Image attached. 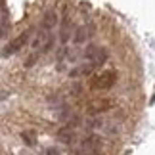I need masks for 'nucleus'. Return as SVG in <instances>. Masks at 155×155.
<instances>
[{"instance_id":"f257e3e1","label":"nucleus","mask_w":155,"mask_h":155,"mask_svg":"<svg viewBox=\"0 0 155 155\" xmlns=\"http://www.w3.org/2000/svg\"><path fill=\"white\" fill-rule=\"evenodd\" d=\"M115 82H117V73L113 69H107V71L98 73L96 77H92L90 88H94V90H107V88H111Z\"/></svg>"},{"instance_id":"f03ea898","label":"nucleus","mask_w":155,"mask_h":155,"mask_svg":"<svg viewBox=\"0 0 155 155\" xmlns=\"http://www.w3.org/2000/svg\"><path fill=\"white\" fill-rule=\"evenodd\" d=\"M27 40H29V33H21L15 40H12L10 44H6L2 48V58H8L10 54H15L17 50H21L23 46L27 44Z\"/></svg>"},{"instance_id":"7ed1b4c3","label":"nucleus","mask_w":155,"mask_h":155,"mask_svg":"<svg viewBox=\"0 0 155 155\" xmlns=\"http://www.w3.org/2000/svg\"><path fill=\"white\" fill-rule=\"evenodd\" d=\"M111 107H113V104L109 102V100H98V102L90 104L88 111H90V113H104L107 109H111Z\"/></svg>"},{"instance_id":"20e7f679","label":"nucleus","mask_w":155,"mask_h":155,"mask_svg":"<svg viewBox=\"0 0 155 155\" xmlns=\"http://www.w3.org/2000/svg\"><path fill=\"white\" fill-rule=\"evenodd\" d=\"M73 42L75 44H82V42H86V38L90 37V29H86L84 25H81V27H77V31L73 35Z\"/></svg>"},{"instance_id":"39448f33","label":"nucleus","mask_w":155,"mask_h":155,"mask_svg":"<svg viewBox=\"0 0 155 155\" xmlns=\"http://www.w3.org/2000/svg\"><path fill=\"white\" fill-rule=\"evenodd\" d=\"M56 23H58V14H56V10H48L44 14L42 17V27L44 29H52V27H56Z\"/></svg>"},{"instance_id":"423d86ee","label":"nucleus","mask_w":155,"mask_h":155,"mask_svg":"<svg viewBox=\"0 0 155 155\" xmlns=\"http://www.w3.org/2000/svg\"><path fill=\"white\" fill-rule=\"evenodd\" d=\"M58 140L63 142V144H73L75 132H73L71 128H59V130H58Z\"/></svg>"},{"instance_id":"0eeeda50","label":"nucleus","mask_w":155,"mask_h":155,"mask_svg":"<svg viewBox=\"0 0 155 155\" xmlns=\"http://www.w3.org/2000/svg\"><path fill=\"white\" fill-rule=\"evenodd\" d=\"M107 58H109V54H107L105 48H98V54H96V58H94V67H100V65H104L107 61Z\"/></svg>"},{"instance_id":"6e6552de","label":"nucleus","mask_w":155,"mask_h":155,"mask_svg":"<svg viewBox=\"0 0 155 155\" xmlns=\"http://www.w3.org/2000/svg\"><path fill=\"white\" fill-rule=\"evenodd\" d=\"M59 40H61L63 44L69 40V21H67V19L61 21V29H59Z\"/></svg>"},{"instance_id":"1a4fd4ad","label":"nucleus","mask_w":155,"mask_h":155,"mask_svg":"<svg viewBox=\"0 0 155 155\" xmlns=\"http://www.w3.org/2000/svg\"><path fill=\"white\" fill-rule=\"evenodd\" d=\"M21 140L25 142L27 146H35V144H37V136H35V132H31V130L23 132V134H21Z\"/></svg>"},{"instance_id":"9d476101","label":"nucleus","mask_w":155,"mask_h":155,"mask_svg":"<svg viewBox=\"0 0 155 155\" xmlns=\"http://www.w3.org/2000/svg\"><path fill=\"white\" fill-rule=\"evenodd\" d=\"M96 54H98V48H96L94 44H90V46H88V48L84 50V58L92 63V61H94V58H96Z\"/></svg>"},{"instance_id":"9b49d317","label":"nucleus","mask_w":155,"mask_h":155,"mask_svg":"<svg viewBox=\"0 0 155 155\" xmlns=\"http://www.w3.org/2000/svg\"><path fill=\"white\" fill-rule=\"evenodd\" d=\"M98 144H100V138H98V136H90V138L84 140V147H86V150H94Z\"/></svg>"},{"instance_id":"f8f14e48","label":"nucleus","mask_w":155,"mask_h":155,"mask_svg":"<svg viewBox=\"0 0 155 155\" xmlns=\"http://www.w3.org/2000/svg\"><path fill=\"white\" fill-rule=\"evenodd\" d=\"M44 155H61V153H59V150H58V147H46V151H44Z\"/></svg>"},{"instance_id":"ddd939ff","label":"nucleus","mask_w":155,"mask_h":155,"mask_svg":"<svg viewBox=\"0 0 155 155\" xmlns=\"http://www.w3.org/2000/svg\"><path fill=\"white\" fill-rule=\"evenodd\" d=\"M35 59H37V56H35V54H33V56H29V59L25 61V67H31V65L35 63Z\"/></svg>"},{"instance_id":"4468645a","label":"nucleus","mask_w":155,"mask_h":155,"mask_svg":"<svg viewBox=\"0 0 155 155\" xmlns=\"http://www.w3.org/2000/svg\"><path fill=\"white\" fill-rule=\"evenodd\" d=\"M79 6H81V10H82V12H90V4H88V2H81Z\"/></svg>"}]
</instances>
